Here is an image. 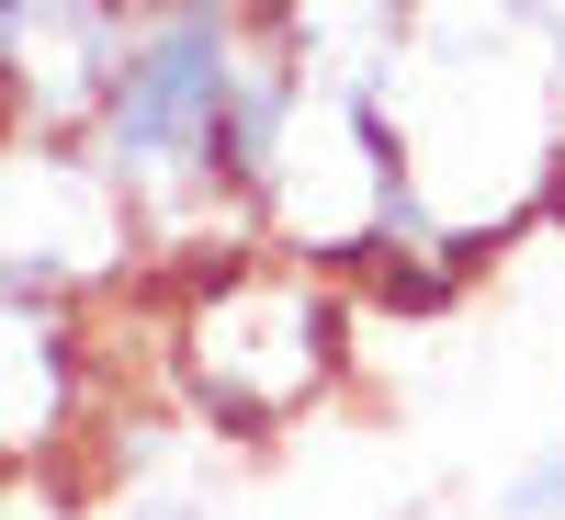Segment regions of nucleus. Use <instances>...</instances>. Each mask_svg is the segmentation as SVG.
I'll list each match as a JSON object with an SVG mask.
<instances>
[{
    "label": "nucleus",
    "instance_id": "423d86ee",
    "mask_svg": "<svg viewBox=\"0 0 565 520\" xmlns=\"http://www.w3.org/2000/svg\"><path fill=\"white\" fill-rule=\"evenodd\" d=\"M554 431H565V418H554Z\"/></svg>",
    "mask_w": 565,
    "mask_h": 520
},
{
    "label": "nucleus",
    "instance_id": "39448f33",
    "mask_svg": "<svg viewBox=\"0 0 565 520\" xmlns=\"http://www.w3.org/2000/svg\"><path fill=\"white\" fill-rule=\"evenodd\" d=\"M125 520H215V498H193V487H136Z\"/></svg>",
    "mask_w": 565,
    "mask_h": 520
},
{
    "label": "nucleus",
    "instance_id": "20e7f679",
    "mask_svg": "<svg viewBox=\"0 0 565 520\" xmlns=\"http://www.w3.org/2000/svg\"><path fill=\"white\" fill-rule=\"evenodd\" d=\"M498 520H565V431H554L543 453H521V464H509Z\"/></svg>",
    "mask_w": 565,
    "mask_h": 520
},
{
    "label": "nucleus",
    "instance_id": "7ed1b4c3",
    "mask_svg": "<svg viewBox=\"0 0 565 520\" xmlns=\"http://www.w3.org/2000/svg\"><path fill=\"white\" fill-rule=\"evenodd\" d=\"M103 418V340H90V306L34 295V283L0 272V464H68Z\"/></svg>",
    "mask_w": 565,
    "mask_h": 520
},
{
    "label": "nucleus",
    "instance_id": "f03ea898",
    "mask_svg": "<svg viewBox=\"0 0 565 520\" xmlns=\"http://www.w3.org/2000/svg\"><path fill=\"white\" fill-rule=\"evenodd\" d=\"M0 272L34 283V295H68V306H114V295L159 283L148 215L79 125L0 136Z\"/></svg>",
    "mask_w": 565,
    "mask_h": 520
},
{
    "label": "nucleus",
    "instance_id": "f257e3e1",
    "mask_svg": "<svg viewBox=\"0 0 565 520\" xmlns=\"http://www.w3.org/2000/svg\"><path fill=\"white\" fill-rule=\"evenodd\" d=\"M362 328L373 317L351 295V272L249 238V250L181 261L148 283V385L170 396L181 431L260 453V442L306 431L317 407L351 396Z\"/></svg>",
    "mask_w": 565,
    "mask_h": 520
}]
</instances>
